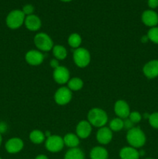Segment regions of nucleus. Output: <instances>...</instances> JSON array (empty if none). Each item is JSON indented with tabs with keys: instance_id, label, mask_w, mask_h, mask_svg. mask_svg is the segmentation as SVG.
Wrapping results in <instances>:
<instances>
[{
	"instance_id": "nucleus-1",
	"label": "nucleus",
	"mask_w": 158,
	"mask_h": 159,
	"mask_svg": "<svg viewBox=\"0 0 158 159\" xmlns=\"http://www.w3.org/2000/svg\"><path fill=\"white\" fill-rule=\"evenodd\" d=\"M126 141L129 146L137 149L142 148L146 144L147 138L140 127H134L127 130Z\"/></svg>"
},
{
	"instance_id": "nucleus-2",
	"label": "nucleus",
	"mask_w": 158,
	"mask_h": 159,
	"mask_svg": "<svg viewBox=\"0 0 158 159\" xmlns=\"http://www.w3.org/2000/svg\"><path fill=\"white\" fill-rule=\"evenodd\" d=\"M108 115L106 112L101 108H92L88 111V121L91 126L95 127H105L108 123Z\"/></svg>"
},
{
	"instance_id": "nucleus-3",
	"label": "nucleus",
	"mask_w": 158,
	"mask_h": 159,
	"mask_svg": "<svg viewBox=\"0 0 158 159\" xmlns=\"http://www.w3.org/2000/svg\"><path fill=\"white\" fill-rule=\"evenodd\" d=\"M26 16L23 12L20 9L12 10L8 14L6 19V25L9 28L12 30H15L23 26L25 22Z\"/></svg>"
},
{
	"instance_id": "nucleus-4",
	"label": "nucleus",
	"mask_w": 158,
	"mask_h": 159,
	"mask_svg": "<svg viewBox=\"0 0 158 159\" xmlns=\"http://www.w3.org/2000/svg\"><path fill=\"white\" fill-rule=\"evenodd\" d=\"M33 43L37 49L40 51H52L54 48V42L51 37L46 33H38L33 38Z\"/></svg>"
},
{
	"instance_id": "nucleus-5",
	"label": "nucleus",
	"mask_w": 158,
	"mask_h": 159,
	"mask_svg": "<svg viewBox=\"0 0 158 159\" xmlns=\"http://www.w3.org/2000/svg\"><path fill=\"white\" fill-rule=\"evenodd\" d=\"M73 60L78 68H85L91 62V54L86 48L80 47L74 50Z\"/></svg>"
},
{
	"instance_id": "nucleus-6",
	"label": "nucleus",
	"mask_w": 158,
	"mask_h": 159,
	"mask_svg": "<svg viewBox=\"0 0 158 159\" xmlns=\"http://www.w3.org/2000/svg\"><path fill=\"white\" fill-rule=\"evenodd\" d=\"M64 147L63 138L57 134L51 135L45 141V148L46 150L52 153L60 152Z\"/></svg>"
},
{
	"instance_id": "nucleus-7",
	"label": "nucleus",
	"mask_w": 158,
	"mask_h": 159,
	"mask_svg": "<svg viewBox=\"0 0 158 159\" xmlns=\"http://www.w3.org/2000/svg\"><path fill=\"white\" fill-rule=\"evenodd\" d=\"M54 98L57 105H67L71 102L72 99V92L68 87H60L54 93Z\"/></svg>"
},
{
	"instance_id": "nucleus-8",
	"label": "nucleus",
	"mask_w": 158,
	"mask_h": 159,
	"mask_svg": "<svg viewBox=\"0 0 158 159\" xmlns=\"http://www.w3.org/2000/svg\"><path fill=\"white\" fill-rule=\"evenodd\" d=\"M53 79L59 85H64L70 80V71L66 67L60 65L58 68L54 69Z\"/></svg>"
},
{
	"instance_id": "nucleus-9",
	"label": "nucleus",
	"mask_w": 158,
	"mask_h": 159,
	"mask_svg": "<svg viewBox=\"0 0 158 159\" xmlns=\"http://www.w3.org/2000/svg\"><path fill=\"white\" fill-rule=\"evenodd\" d=\"M25 60L29 65L37 66L41 65L44 60V55L42 51L39 50H30L27 51L25 55Z\"/></svg>"
},
{
	"instance_id": "nucleus-10",
	"label": "nucleus",
	"mask_w": 158,
	"mask_h": 159,
	"mask_svg": "<svg viewBox=\"0 0 158 159\" xmlns=\"http://www.w3.org/2000/svg\"><path fill=\"white\" fill-rule=\"evenodd\" d=\"M114 112L118 117L125 120L129 117L130 113V107L127 102L122 99H119L115 102Z\"/></svg>"
},
{
	"instance_id": "nucleus-11",
	"label": "nucleus",
	"mask_w": 158,
	"mask_h": 159,
	"mask_svg": "<svg viewBox=\"0 0 158 159\" xmlns=\"http://www.w3.org/2000/svg\"><path fill=\"white\" fill-rule=\"evenodd\" d=\"M24 147L23 141L20 138H12L8 140L5 144L6 152L9 154H16L21 152Z\"/></svg>"
},
{
	"instance_id": "nucleus-12",
	"label": "nucleus",
	"mask_w": 158,
	"mask_h": 159,
	"mask_svg": "<svg viewBox=\"0 0 158 159\" xmlns=\"http://www.w3.org/2000/svg\"><path fill=\"white\" fill-rule=\"evenodd\" d=\"M143 75L147 79H153L158 77V60L153 59L144 65L143 68Z\"/></svg>"
},
{
	"instance_id": "nucleus-13",
	"label": "nucleus",
	"mask_w": 158,
	"mask_h": 159,
	"mask_svg": "<svg viewBox=\"0 0 158 159\" xmlns=\"http://www.w3.org/2000/svg\"><path fill=\"white\" fill-rule=\"evenodd\" d=\"M92 126L88 120H81L76 126V134L80 139H86L91 135Z\"/></svg>"
},
{
	"instance_id": "nucleus-14",
	"label": "nucleus",
	"mask_w": 158,
	"mask_h": 159,
	"mask_svg": "<svg viewBox=\"0 0 158 159\" xmlns=\"http://www.w3.org/2000/svg\"><path fill=\"white\" fill-rule=\"evenodd\" d=\"M112 131L110 130L109 127H107L105 126L100 127L96 133V140L99 144H103V145L109 144L112 140Z\"/></svg>"
},
{
	"instance_id": "nucleus-15",
	"label": "nucleus",
	"mask_w": 158,
	"mask_h": 159,
	"mask_svg": "<svg viewBox=\"0 0 158 159\" xmlns=\"http://www.w3.org/2000/svg\"><path fill=\"white\" fill-rule=\"evenodd\" d=\"M142 21L147 26L152 28L154 26H157L158 24V14L155 11L148 9L143 12Z\"/></svg>"
},
{
	"instance_id": "nucleus-16",
	"label": "nucleus",
	"mask_w": 158,
	"mask_h": 159,
	"mask_svg": "<svg viewBox=\"0 0 158 159\" xmlns=\"http://www.w3.org/2000/svg\"><path fill=\"white\" fill-rule=\"evenodd\" d=\"M24 24L26 29L29 30V31H32V32H35V31L39 30L40 29L42 23L40 19L37 16L32 14V15L26 16V18H25Z\"/></svg>"
},
{
	"instance_id": "nucleus-17",
	"label": "nucleus",
	"mask_w": 158,
	"mask_h": 159,
	"mask_svg": "<svg viewBox=\"0 0 158 159\" xmlns=\"http://www.w3.org/2000/svg\"><path fill=\"white\" fill-rule=\"evenodd\" d=\"M119 157L121 159H139L140 155L137 149L131 146H126L120 150Z\"/></svg>"
},
{
	"instance_id": "nucleus-18",
	"label": "nucleus",
	"mask_w": 158,
	"mask_h": 159,
	"mask_svg": "<svg viewBox=\"0 0 158 159\" xmlns=\"http://www.w3.org/2000/svg\"><path fill=\"white\" fill-rule=\"evenodd\" d=\"M91 159H108V152L106 149L102 146H95L90 151Z\"/></svg>"
},
{
	"instance_id": "nucleus-19",
	"label": "nucleus",
	"mask_w": 158,
	"mask_h": 159,
	"mask_svg": "<svg viewBox=\"0 0 158 159\" xmlns=\"http://www.w3.org/2000/svg\"><path fill=\"white\" fill-rule=\"evenodd\" d=\"M64 145L70 148H77V146L80 144V138L77 136L76 134L69 133L64 135L63 138Z\"/></svg>"
},
{
	"instance_id": "nucleus-20",
	"label": "nucleus",
	"mask_w": 158,
	"mask_h": 159,
	"mask_svg": "<svg viewBox=\"0 0 158 159\" xmlns=\"http://www.w3.org/2000/svg\"><path fill=\"white\" fill-rule=\"evenodd\" d=\"M29 140L31 142L35 144H40L42 143L45 142L46 141V137H45L44 132L41 131L40 130H33L29 134Z\"/></svg>"
},
{
	"instance_id": "nucleus-21",
	"label": "nucleus",
	"mask_w": 158,
	"mask_h": 159,
	"mask_svg": "<svg viewBox=\"0 0 158 159\" xmlns=\"http://www.w3.org/2000/svg\"><path fill=\"white\" fill-rule=\"evenodd\" d=\"M64 159H85V154L83 151L78 148H70L65 153Z\"/></svg>"
},
{
	"instance_id": "nucleus-22",
	"label": "nucleus",
	"mask_w": 158,
	"mask_h": 159,
	"mask_svg": "<svg viewBox=\"0 0 158 159\" xmlns=\"http://www.w3.org/2000/svg\"><path fill=\"white\" fill-rule=\"evenodd\" d=\"M52 52L54 57L58 61L64 60L68 56V51L63 45H54L52 49Z\"/></svg>"
},
{
	"instance_id": "nucleus-23",
	"label": "nucleus",
	"mask_w": 158,
	"mask_h": 159,
	"mask_svg": "<svg viewBox=\"0 0 158 159\" xmlns=\"http://www.w3.org/2000/svg\"><path fill=\"white\" fill-rule=\"evenodd\" d=\"M84 86V82L81 79L77 77L70 79L68 82V88L72 91H78L81 90Z\"/></svg>"
},
{
	"instance_id": "nucleus-24",
	"label": "nucleus",
	"mask_w": 158,
	"mask_h": 159,
	"mask_svg": "<svg viewBox=\"0 0 158 159\" xmlns=\"http://www.w3.org/2000/svg\"><path fill=\"white\" fill-rule=\"evenodd\" d=\"M68 42L69 46L75 50L77 49V48H80L81 44V37L80 34H77V33H73V34H71V35L68 37Z\"/></svg>"
},
{
	"instance_id": "nucleus-25",
	"label": "nucleus",
	"mask_w": 158,
	"mask_h": 159,
	"mask_svg": "<svg viewBox=\"0 0 158 159\" xmlns=\"http://www.w3.org/2000/svg\"><path fill=\"white\" fill-rule=\"evenodd\" d=\"M109 128L112 132L120 131L124 129V120L119 117L114 118L110 121Z\"/></svg>"
},
{
	"instance_id": "nucleus-26",
	"label": "nucleus",
	"mask_w": 158,
	"mask_h": 159,
	"mask_svg": "<svg viewBox=\"0 0 158 159\" xmlns=\"http://www.w3.org/2000/svg\"><path fill=\"white\" fill-rule=\"evenodd\" d=\"M147 37L149 40L153 42V43L158 44V26H154L149 30L147 33Z\"/></svg>"
},
{
	"instance_id": "nucleus-27",
	"label": "nucleus",
	"mask_w": 158,
	"mask_h": 159,
	"mask_svg": "<svg viewBox=\"0 0 158 159\" xmlns=\"http://www.w3.org/2000/svg\"><path fill=\"white\" fill-rule=\"evenodd\" d=\"M148 120L149 124L153 128L158 129V112H155L150 114Z\"/></svg>"
},
{
	"instance_id": "nucleus-28",
	"label": "nucleus",
	"mask_w": 158,
	"mask_h": 159,
	"mask_svg": "<svg viewBox=\"0 0 158 159\" xmlns=\"http://www.w3.org/2000/svg\"><path fill=\"white\" fill-rule=\"evenodd\" d=\"M128 118L132 121V122L133 123V124H138V123L140 122L141 120H142V118H143V116L141 115V113H139V112L133 111V112H131V113H130L129 116Z\"/></svg>"
},
{
	"instance_id": "nucleus-29",
	"label": "nucleus",
	"mask_w": 158,
	"mask_h": 159,
	"mask_svg": "<svg viewBox=\"0 0 158 159\" xmlns=\"http://www.w3.org/2000/svg\"><path fill=\"white\" fill-rule=\"evenodd\" d=\"M23 13L25 14V16H29V15H32L33 12L34 11V7L30 4H27L26 6H23Z\"/></svg>"
},
{
	"instance_id": "nucleus-30",
	"label": "nucleus",
	"mask_w": 158,
	"mask_h": 159,
	"mask_svg": "<svg viewBox=\"0 0 158 159\" xmlns=\"http://www.w3.org/2000/svg\"><path fill=\"white\" fill-rule=\"evenodd\" d=\"M133 127H134V124L129 118L125 119V120H124V129H126L127 130H129Z\"/></svg>"
},
{
	"instance_id": "nucleus-31",
	"label": "nucleus",
	"mask_w": 158,
	"mask_h": 159,
	"mask_svg": "<svg viewBox=\"0 0 158 159\" xmlns=\"http://www.w3.org/2000/svg\"><path fill=\"white\" fill-rule=\"evenodd\" d=\"M8 130V124L5 121H0V134H5Z\"/></svg>"
},
{
	"instance_id": "nucleus-32",
	"label": "nucleus",
	"mask_w": 158,
	"mask_h": 159,
	"mask_svg": "<svg viewBox=\"0 0 158 159\" xmlns=\"http://www.w3.org/2000/svg\"><path fill=\"white\" fill-rule=\"evenodd\" d=\"M50 65L51 68L55 69V68H58L60 66V63H59L58 60H57L56 58H54L52 60H50Z\"/></svg>"
},
{
	"instance_id": "nucleus-33",
	"label": "nucleus",
	"mask_w": 158,
	"mask_h": 159,
	"mask_svg": "<svg viewBox=\"0 0 158 159\" xmlns=\"http://www.w3.org/2000/svg\"><path fill=\"white\" fill-rule=\"evenodd\" d=\"M148 6L151 9H155L158 6V0H148Z\"/></svg>"
},
{
	"instance_id": "nucleus-34",
	"label": "nucleus",
	"mask_w": 158,
	"mask_h": 159,
	"mask_svg": "<svg viewBox=\"0 0 158 159\" xmlns=\"http://www.w3.org/2000/svg\"><path fill=\"white\" fill-rule=\"evenodd\" d=\"M35 159H49L48 157L45 155H39L36 157Z\"/></svg>"
},
{
	"instance_id": "nucleus-35",
	"label": "nucleus",
	"mask_w": 158,
	"mask_h": 159,
	"mask_svg": "<svg viewBox=\"0 0 158 159\" xmlns=\"http://www.w3.org/2000/svg\"><path fill=\"white\" fill-rule=\"evenodd\" d=\"M141 40H142L143 43H147V42L149 40V39H148V37H147V36L146 35V36H143V37H142Z\"/></svg>"
},
{
	"instance_id": "nucleus-36",
	"label": "nucleus",
	"mask_w": 158,
	"mask_h": 159,
	"mask_svg": "<svg viewBox=\"0 0 158 159\" xmlns=\"http://www.w3.org/2000/svg\"><path fill=\"white\" fill-rule=\"evenodd\" d=\"M44 134H45V137H46V138H49V137H50L51 135H52V134H51V133H50V131H45V132H44Z\"/></svg>"
},
{
	"instance_id": "nucleus-37",
	"label": "nucleus",
	"mask_w": 158,
	"mask_h": 159,
	"mask_svg": "<svg viewBox=\"0 0 158 159\" xmlns=\"http://www.w3.org/2000/svg\"><path fill=\"white\" fill-rule=\"evenodd\" d=\"M2 134H0V147L2 145Z\"/></svg>"
},
{
	"instance_id": "nucleus-38",
	"label": "nucleus",
	"mask_w": 158,
	"mask_h": 159,
	"mask_svg": "<svg viewBox=\"0 0 158 159\" xmlns=\"http://www.w3.org/2000/svg\"><path fill=\"white\" fill-rule=\"evenodd\" d=\"M60 1L66 2H71V1H72V0H60Z\"/></svg>"
},
{
	"instance_id": "nucleus-39",
	"label": "nucleus",
	"mask_w": 158,
	"mask_h": 159,
	"mask_svg": "<svg viewBox=\"0 0 158 159\" xmlns=\"http://www.w3.org/2000/svg\"><path fill=\"white\" fill-rule=\"evenodd\" d=\"M145 159H153V158H145Z\"/></svg>"
},
{
	"instance_id": "nucleus-40",
	"label": "nucleus",
	"mask_w": 158,
	"mask_h": 159,
	"mask_svg": "<svg viewBox=\"0 0 158 159\" xmlns=\"http://www.w3.org/2000/svg\"><path fill=\"white\" fill-rule=\"evenodd\" d=\"M0 159H2V158H1V157H0Z\"/></svg>"
}]
</instances>
